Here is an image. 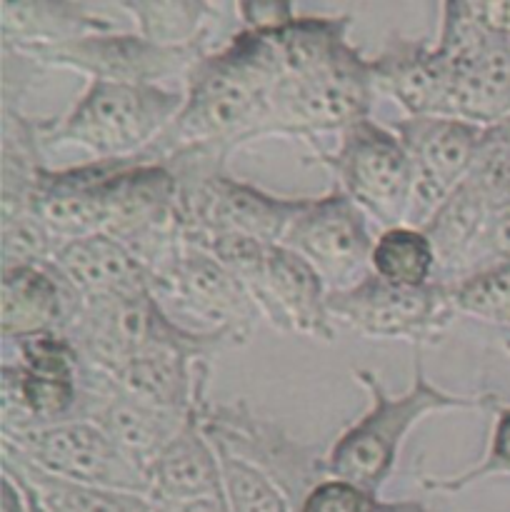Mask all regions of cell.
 Returning a JSON list of instances; mask_svg holds the SVG:
<instances>
[{
  "label": "cell",
  "instance_id": "cell-1",
  "mask_svg": "<svg viewBox=\"0 0 510 512\" xmlns=\"http://www.w3.org/2000/svg\"><path fill=\"white\" fill-rule=\"evenodd\" d=\"M283 80L270 30H240L218 53H205L185 75V103L140 158L163 163L185 150L225 160L260 138L275 85Z\"/></svg>",
  "mask_w": 510,
  "mask_h": 512
},
{
  "label": "cell",
  "instance_id": "cell-2",
  "mask_svg": "<svg viewBox=\"0 0 510 512\" xmlns=\"http://www.w3.org/2000/svg\"><path fill=\"white\" fill-rule=\"evenodd\" d=\"M353 378L368 390L373 405L363 420L345 430L338 443L328 450L325 475L375 495L398 460L403 438L425 415L443 410H495L500 405V398L495 395H453L438 390L425 380L420 360H415L413 383L398 398L385 393L370 370H353Z\"/></svg>",
  "mask_w": 510,
  "mask_h": 512
},
{
  "label": "cell",
  "instance_id": "cell-3",
  "mask_svg": "<svg viewBox=\"0 0 510 512\" xmlns=\"http://www.w3.org/2000/svg\"><path fill=\"white\" fill-rule=\"evenodd\" d=\"M63 335L78 350L83 365L110 373L128 360L153 353H185L208 360L218 350L235 348L228 338L203 335L175 323L150 290L78 300Z\"/></svg>",
  "mask_w": 510,
  "mask_h": 512
},
{
  "label": "cell",
  "instance_id": "cell-4",
  "mask_svg": "<svg viewBox=\"0 0 510 512\" xmlns=\"http://www.w3.org/2000/svg\"><path fill=\"white\" fill-rule=\"evenodd\" d=\"M185 95L163 85L90 80L63 118L40 120V145H78L95 160H128L145 153L180 113Z\"/></svg>",
  "mask_w": 510,
  "mask_h": 512
},
{
  "label": "cell",
  "instance_id": "cell-5",
  "mask_svg": "<svg viewBox=\"0 0 510 512\" xmlns=\"http://www.w3.org/2000/svg\"><path fill=\"white\" fill-rule=\"evenodd\" d=\"M185 245L213 255L253 295L260 318L275 330L330 343L335 325L328 315V288L305 260L283 245L243 235H188Z\"/></svg>",
  "mask_w": 510,
  "mask_h": 512
},
{
  "label": "cell",
  "instance_id": "cell-6",
  "mask_svg": "<svg viewBox=\"0 0 510 512\" xmlns=\"http://www.w3.org/2000/svg\"><path fill=\"white\" fill-rule=\"evenodd\" d=\"M178 178L183 238L188 235H243L280 245L285 230L310 198H278L225 173L223 160L200 150L163 160Z\"/></svg>",
  "mask_w": 510,
  "mask_h": 512
},
{
  "label": "cell",
  "instance_id": "cell-7",
  "mask_svg": "<svg viewBox=\"0 0 510 512\" xmlns=\"http://www.w3.org/2000/svg\"><path fill=\"white\" fill-rule=\"evenodd\" d=\"M10 345L15 360H3L0 380L3 435L73 420L83 395V360L70 340L48 333Z\"/></svg>",
  "mask_w": 510,
  "mask_h": 512
},
{
  "label": "cell",
  "instance_id": "cell-8",
  "mask_svg": "<svg viewBox=\"0 0 510 512\" xmlns=\"http://www.w3.org/2000/svg\"><path fill=\"white\" fill-rule=\"evenodd\" d=\"M150 293L178 325L203 335L248 343L260 310L243 283L213 255L183 243L180 253L158 275Z\"/></svg>",
  "mask_w": 510,
  "mask_h": 512
},
{
  "label": "cell",
  "instance_id": "cell-9",
  "mask_svg": "<svg viewBox=\"0 0 510 512\" xmlns=\"http://www.w3.org/2000/svg\"><path fill=\"white\" fill-rule=\"evenodd\" d=\"M373 95L375 83L370 63L353 45H348L323 68L300 78H283L275 85L260 138H310L328 130L343 133L350 125L368 120Z\"/></svg>",
  "mask_w": 510,
  "mask_h": 512
},
{
  "label": "cell",
  "instance_id": "cell-10",
  "mask_svg": "<svg viewBox=\"0 0 510 512\" xmlns=\"http://www.w3.org/2000/svg\"><path fill=\"white\" fill-rule=\"evenodd\" d=\"M338 180V190L383 230L408 225L413 205V163L390 128L360 120L340 133L335 153H315Z\"/></svg>",
  "mask_w": 510,
  "mask_h": 512
},
{
  "label": "cell",
  "instance_id": "cell-11",
  "mask_svg": "<svg viewBox=\"0 0 510 512\" xmlns=\"http://www.w3.org/2000/svg\"><path fill=\"white\" fill-rule=\"evenodd\" d=\"M330 323H338L363 338L435 343L458 315L450 288L430 283L403 288L368 275L355 288L328 293Z\"/></svg>",
  "mask_w": 510,
  "mask_h": 512
},
{
  "label": "cell",
  "instance_id": "cell-12",
  "mask_svg": "<svg viewBox=\"0 0 510 512\" xmlns=\"http://www.w3.org/2000/svg\"><path fill=\"white\" fill-rule=\"evenodd\" d=\"M3 450L70 483L148 498V475L130 463L90 420L73 418L18 435H3Z\"/></svg>",
  "mask_w": 510,
  "mask_h": 512
},
{
  "label": "cell",
  "instance_id": "cell-13",
  "mask_svg": "<svg viewBox=\"0 0 510 512\" xmlns=\"http://www.w3.org/2000/svg\"><path fill=\"white\" fill-rule=\"evenodd\" d=\"M13 50V48H10ZM18 53L48 68H68L105 83L160 85L188 75L208 53V40L190 45H160L140 33H95L48 48H25Z\"/></svg>",
  "mask_w": 510,
  "mask_h": 512
},
{
  "label": "cell",
  "instance_id": "cell-14",
  "mask_svg": "<svg viewBox=\"0 0 510 512\" xmlns=\"http://www.w3.org/2000/svg\"><path fill=\"white\" fill-rule=\"evenodd\" d=\"M280 245L305 260L328 293L355 288L373 275L370 258L375 240L370 238L365 215L340 190L310 198L285 230Z\"/></svg>",
  "mask_w": 510,
  "mask_h": 512
},
{
  "label": "cell",
  "instance_id": "cell-15",
  "mask_svg": "<svg viewBox=\"0 0 510 512\" xmlns=\"http://www.w3.org/2000/svg\"><path fill=\"white\" fill-rule=\"evenodd\" d=\"M413 163V205L408 225L423 228L473 165L483 130L453 118H403L390 125Z\"/></svg>",
  "mask_w": 510,
  "mask_h": 512
},
{
  "label": "cell",
  "instance_id": "cell-16",
  "mask_svg": "<svg viewBox=\"0 0 510 512\" xmlns=\"http://www.w3.org/2000/svg\"><path fill=\"white\" fill-rule=\"evenodd\" d=\"M113 160H95L70 170H40L28 210L60 240L105 235L110 223Z\"/></svg>",
  "mask_w": 510,
  "mask_h": 512
},
{
  "label": "cell",
  "instance_id": "cell-17",
  "mask_svg": "<svg viewBox=\"0 0 510 512\" xmlns=\"http://www.w3.org/2000/svg\"><path fill=\"white\" fill-rule=\"evenodd\" d=\"M80 385L83 390H113L170 413L198 415L208 405V360L185 353H153L128 360L110 373H95L83 365Z\"/></svg>",
  "mask_w": 510,
  "mask_h": 512
},
{
  "label": "cell",
  "instance_id": "cell-18",
  "mask_svg": "<svg viewBox=\"0 0 510 512\" xmlns=\"http://www.w3.org/2000/svg\"><path fill=\"white\" fill-rule=\"evenodd\" d=\"M75 418L98 425L113 440L115 448L148 475L150 465L198 415L170 413L113 390L95 388L83 390Z\"/></svg>",
  "mask_w": 510,
  "mask_h": 512
},
{
  "label": "cell",
  "instance_id": "cell-19",
  "mask_svg": "<svg viewBox=\"0 0 510 512\" xmlns=\"http://www.w3.org/2000/svg\"><path fill=\"white\" fill-rule=\"evenodd\" d=\"M78 295L50 265L5 268L0 285V335L3 343H20L35 335L63 333Z\"/></svg>",
  "mask_w": 510,
  "mask_h": 512
},
{
  "label": "cell",
  "instance_id": "cell-20",
  "mask_svg": "<svg viewBox=\"0 0 510 512\" xmlns=\"http://www.w3.org/2000/svg\"><path fill=\"white\" fill-rule=\"evenodd\" d=\"M368 63L375 88L390 95L408 118H443L450 70L435 45L398 35Z\"/></svg>",
  "mask_w": 510,
  "mask_h": 512
},
{
  "label": "cell",
  "instance_id": "cell-21",
  "mask_svg": "<svg viewBox=\"0 0 510 512\" xmlns=\"http://www.w3.org/2000/svg\"><path fill=\"white\" fill-rule=\"evenodd\" d=\"M48 265L80 300L145 293L153 285L145 265L110 235L68 240Z\"/></svg>",
  "mask_w": 510,
  "mask_h": 512
},
{
  "label": "cell",
  "instance_id": "cell-22",
  "mask_svg": "<svg viewBox=\"0 0 510 512\" xmlns=\"http://www.w3.org/2000/svg\"><path fill=\"white\" fill-rule=\"evenodd\" d=\"M445 65L450 83L443 118L478 128H495L510 118V40L493 38L473 58Z\"/></svg>",
  "mask_w": 510,
  "mask_h": 512
},
{
  "label": "cell",
  "instance_id": "cell-23",
  "mask_svg": "<svg viewBox=\"0 0 510 512\" xmlns=\"http://www.w3.org/2000/svg\"><path fill=\"white\" fill-rule=\"evenodd\" d=\"M148 500L185 503V500H223L220 460L198 418L163 450L148 470Z\"/></svg>",
  "mask_w": 510,
  "mask_h": 512
},
{
  "label": "cell",
  "instance_id": "cell-24",
  "mask_svg": "<svg viewBox=\"0 0 510 512\" xmlns=\"http://www.w3.org/2000/svg\"><path fill=\"white\" fill-rule=\"evenodd\" d=\"M113 23L95 15L88 5L50 3V0H18L0 8V40L3 48H48L70 43L95 33H110Z\"/></svg>",
  "mask_w": 510,
  "mask_h": 512
},
{
  "label": "cell",
  "instance_id": "cell-25",
  "mask_svg": "<svg viewBox=\"0 0 510 512\" xmlns=\"http://www.w3.org/2000/svg\"><path fill=\"white\" fill-rule=\"evenodd\" d=\"M3 473H8L43 512H153L145 495L70 483L33 468L10 450H3Z\"/></svg>",
  "mask_w": 510,
  "mask_h": 512
},
{
  "label": "cell",
  "instance_id": "cell-26",
  "mask_svg": "<svg viewBox=\"0 0 510 512\" xmlns=\"http://www.w3.org/2000/svg\"><path fill=\"white\" fill-rule=\"evenodd\" d=\"M370 268H373V275H378L385 283L423 288V285L435 283L438 258L423 230L400 225V228L383 230L375 240Z\"/></svg>",
  "mask_w": 510,
  "mask_h": 512
},
{
  "label": "cell",
  "instance_id": "cell-27",
  "mask_svg": "<svg viewBox=\"0 0 510 512\" xmlns=\"http://www.w3.org/2000/svg\"><path fill=\"white\" fill-rule=\"evenodd\" d=\"M210 440V438H208ZM220 460L223 500L228 512H298L283 485L250 460L210 440Z\"/></svg>",
  "mask_w": 510,
  "mask_h": 512
},
{
  "label": "cell",
  "instance_id": "cell-28",
  "mask_svg": "<svg viewBox=\"0 0 510 512\" xmlns=\"http://www.w3.org/2000/svg\"><path fill=\"white\" fill-rule=\"evenodd\" d=\"M120 10L133 18L143 38L160 45H190L210 38V18L218 8L210 3H120Z\"/></svg>",
  "mask_w": 510,
  "mask_h": 512
},
{
  "label": "cell",
  "instance_id": "cell-29",
  "mask_svg": "<svg viewBox=\"0 0 510 512\" xmlns=\"http://www.w3.org/2000/svg\"><path fill=\"white\" fill-rule=\"evenodd\" d=\"M460 185L488 210L510 205V133L503 125L483 130L473 165Z\"/></svg>",
  "mask_w": 510,
  "mask_h": 512
},
{
  "label": "cell",
  "instance_id": "cell-30",
  "mask_svg": "<svg viewBox=\"0 0 510 512\" xmlns=\"http://www.w3.org/2000/svg\"><path fill=\"white\" fill-rule=\"evenodd\" d=\"M458 315L510 330V263L448 285Z\"/></svg>",
  "mask_w": 510,
  "mask_h": 512
},
{
  "label": "cell",
  "instance_id": "cell-31",
  "mask_svg": "<svg viewBox=\"0 0 510 512\" xmlns=\"http://www.w3.org/2000/svg\"><path fill=\"white\" fill-rule=\"evenodd\" d=\"M0 255L5 268H23V265H48L58 253L60 243L30 210L0 213Z\"/></svg>",
  "mask_w": 510,
  "mask_h": 512
},
{
  "label": "cell",
  "instance_id": "cell-32",
  "mask_svg": "<svg viewBox=\"0 0 510 512\" xmlns=\"http://www.w3.org/2000/svg\"><path fill=\"white\" fill-rule=\"evenodd\" d=\"M495 415H498V420H495L493 438H490L485 458L468 473L453 475V478L420 475V485L428 493H460L478 480L493 478V475H510V405L500 403L495 408Z\"/></svg>",
  "mask_w": 510,
  "mask_h": 512
},
{
  "label": "cell",
  "instance_id": "cell-33",
  "mask_svg": "<svg viewBox=\"0 0 510 512\" xmlns=\"http://www.w3.org/2000/svg\"><path fill=\"white\" fill-rule=\"evenodd\" d=\"M510 263V205L495 208L485 215L483 225L475 233L463 263H460L458 275L450 285L470 278V275L485 273L490 268Z\"/></svg>",
  "mask_w": 510,
  "mask_h": 512
},
{
  "label": "cell",
  "instance_id": "cell-34",
  "mask_svg": "<svg viewBox=\"0 0 510 512\" xmlns=\"http://www.w3.org/2000/svg\"><path fill=\"white\" fill-rule=\"evenodd\" d=\"M378 495L345 480L325 478L305 495L298 512H380Z\"/></svg>",
  "mask_w": 510,
  "mask_h": 512
},
{
  "label": "cell",
  "instance_id": "cell-35",
  "mask_svg": "<svg viewBox=\"0 0 510 512\" xmlns=\"http://www.w3.org/2000/svg\"><path fill=\"white\" fill-rule=\"evenodd\" d=\"M235 15L245 30H278L295 18V10L290 3H238Z\"/></svg>",
  "mask_w": 510,
  "mask_h": 512
},
{
  "label": "cell",
  "instance_id": "cell-36",
  "mask_svg": "<svg viewBox=\"0 0 510 512\" xmlns=\"http://www.w3.org/2000/svg\"><path fill=\"white\" fill-rule=\"evenodd\" d=\"M0 512H30L23 488L8 473H3L0 483Z\"/></svg>",
  "mask_w": 510,
  "mask_h": 512
},
{
  "label": "cell",
  "instance_id": "cell-37",
  "mask_svg": "<svg viewBox=\"0 0 510 512\" xmlns=\"http://www.w3.org/2000/svg\"><path fill=\"white\" fill-rule=\"evenodd\" d=\"M153 512H228L225 500H185V503H153Z\"/></svg>",
  "mask_w": 510,
  "mask_h": 512
},
{
  "label": "cell",
  "instance_id": "cell-38",
  "mask_svg": "<svg viewBox=\"0 0 510 512\" xmlns=\"http://www.w3.org/2000/svg\"><path fill=\"white\" fill-rule=\"evenodd\" d=\"M380 512H425L418 503H395V505H383Z\"/></svg>",
  "mask_w": 510,
  "mask_h": 512
},
{
  "label": "cell",
  "instance_id": "cell-39",
  "mask_svg": "<svg viewBox=\"0 0 510 512\" xmlns=\"http://www.w3.org/2000/svg\"><path fill=\"white\" fill-rule=\"evenodd\" d=\"M500 125H503V128H505V130H508V133H510V118H508V120H505V123H500Z\"/></svg>",
  "mask_w": 510,
  "mask_h": 512
},
{
  "label": "cell",
  "instance_id": "cell-40",
  "mask_svg": "<svg viewBox=\"0 0 510 512\" xmlns=\"http://www.w3.org/2000/svg\"><path fill=\"white\" fill-rule=\"evenodd\" d=\"M505 348H508V353H510V338H508V343H505Z\"/></svg>",
  "mask_w": 510,
  "mask_h": 512
}]
</instances>
